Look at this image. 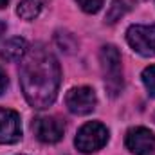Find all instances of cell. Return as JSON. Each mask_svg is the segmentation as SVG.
<instances>
[{
  "label": "cell",
  "mask_w": 155,
  "mask_h": 155,
  "mask_svg": "<svg viewBox=\"0 0 155 155\" xmlns=\"http://www.w3.org/2000/svg\"><path fill=\"white\" fill-rule=\"evenodd\" d=\"M61 83V69L58 60L43 45L27 49L20 63V85L27 103L43 110L51 107L58 96Z\"/></svg>",
  "instance_id": "6da1fadb"
},
{
  "label": "cell",
  "mask_w": 155,
  "mask_h": 155,
  "mask_svg": "<svg viewBox=\"0 0 155 155\" xmlns=\"http://www.w3.org/2000/svg\"><path fill=\"white\" fill-rule=\"evenodd\" d=\"M99 61H101V71H103V78H105V87H107L108 94L112 97H116L123 90L121 54L114 45H105V47H101Z\"/></svg>",
  "instance_id": "7a4b0ae2"
},
{
  "label": "cell",
  "mask_w": 155,
  "mask_h": 155,
  "mask_svg": "<svg viewBox=\"0 0 155 155\" xmlns=\"http://www.w3.org/2000/svg\"><path fill=\"white\" fill-rule=\"evenodd\" d=\"M107 141H108L107 126L97 123V121H90L78 130L74 144L81 153H92V152L101 150L107 144Z\"/></svg>",
  "instance_id": "3957f363"
},
{
  "label": "cell",
  "mask_w": 155,
  "mask_h": 155,
  "mask_svg": "<svg viewBox=\"0 0 155 155\" xmlns=\"http://www.w3.org/2000/svg\"><path fill=\"white\" fill-rule=\"evenodd\" d=\"M126 41L141 56H155V24L132 25L126 31Z\"/></svg>",
  "instance_id": "277c9868"
},
{
  "label": "cell",
  "mask_w": 155,
  "mask_h": 155,
  "mask_svg": "<svg viewBox=\"0 0 155 155\" xmlns=\"http://www.w3.org/2000/svg\"><path fill=\"white\" fill-rule=\"evenodd\" d=\"M96 92L90 87H76L72 90L67 92L65 96V105L69 108V112L76 114V116H87L96 108Z\"/></svg>",
  "instance_id": "5b68a950"
},
{
  "label": "cell",
  "mask_w": 155,
  "mask_h": 155,
  "mask_svg": "<svg viewBox=\"0 0 155 155\" xmlns=\"http://www.w3.org/2000/svg\"><path fill=\"white\" fill-rule=\"evenodd\" d=\"M33 132H35L38 141L45 143V144H52V143H58L63 137L65 126L56 117L40 116L33 121Z\"/></svg>",
  "instance_id": "8992f818"
},
{
  "label": "cell",
  "mask_w": 155,
  "mask_h": 155,
  "mask_svg": "<svg viewBox=\"0 0 155 155\" xmlns=\"http://www.w3.org/2000/svg\"><path fill=\"white\" fill-rule=\"evenodd\" d=\"M124 143H126V148L135 155H152L155 152V135L152 130L144 126L128 130Z\"/></svg>",
  "instance_id": "52a82bcc"
},
{
  "label": "cell",
  "mask_w": 155,
  "mask_h": 155,
  "mask_svg": "<svg viewBox=\"0 0 155 155\" xmlns=\"http://www.w3.org/2000/svg\"><path fill=\"white\" fill-rule=\"evenodd\" d=\"M22 137V123L18 112L0 108V144H13Z\"/></svg>",
  "instance_id": "ba28073f"
},
{
  "label": "cell",
  "mask_w": 155,
  "mask_h": 155,
  "mask_svg": "<svg viewBox=\"0 0 155 155\" xmlns=\"http://www.w3.org/2000/svg\"><path fill=\"white\" fill-rule=\"evenodd\" d=\"M27 52V41L24 38H11L7 40L2 47V52L0 56L5 60V61H18L25 56Z\"/></svg>",
  "instance_id": "9c48e42d"
},
{
  "label": "cell",
  "mask_w": 155,
  "mask_h": 155,
  "mask_svg": "<svg viewBox=\"0 0 155 155\" xmlns=\"http://www.w3.org/2000/svg\"><path fill=\"white\" fill-rule=\"evenodd\" d=\"M47 4H49V0H22L18 4L16 15L24 20H35Z\"/></svg>",
  "instance_id": "30bf717a"
},
{
  "label": "cell",
  "mask_w": 155,
  "mask_h": 155,
  "mask_svg": "<svg viewBox=\"0 0 155 155\" xmlns=\"http://www.w3.org/2000/svg\"><path fill=\"white\" fill-rule=\"evenodd\" d=\"M126 11H128V5H126L123 0H112V4H110V7H108V11H107L105 20H107L108 24H116L117 20H121V16H123Z\"/></svg>",
  "instance_id": "8fae6325"
},
{
  "label": "cell",
  "mask_w": 155,
  "mask_h": 155,
  "mask_svg": "<svg viewBox=\"0 0 155 155\" xmlns=\"http://www.w3.org/2000/svg\"><path fill=\"white\" fill-rule=\"evenodd\" d=\"M143 83H144L148 94L155 97V65H150L143 71Z\"/></svg>",
  "instance_id": "7c38bea8"
},
{
  "label": "cell",
  "mask_w": 155,
  "mask_h": 155,
  "mask_svg": "<svg viewBox=\"0 0 155 155\" xmlns=\"http://www.w3.org/2000/svg\"><path fill=\"white\" fill-rule=\"evenodd\" d=\"M76 2L85 13H97L103 7L105 0H76Z\"/></svg>",
  "instance_id": "4fadbf2b"
},
{
  "label": "cell",
  "mask_w": 155,
  "mask_h": 155,
  "mask_svg": "<svg viewBox=\"0 0 155 155\" xmlns=\"http://www.w3.org/2000/svg\"><path fill=\"white\" fill-rule=\"evenodd\" d=\"M5 88H7V76H5V72L0 69V94H2Z\"/></svg>",
  "instance_id": "5bb4252c"
},
{
  "label": "cell",
  "mask_w": 155,
  "mask_h": 155,
  "mask_svg": "<svg viewBox=\"0 0 155 155\" xmlns=\"http://www.w3.org/2000/svg\"><path fill=\"white\" fill-rule=\"evenodd\" d=\"M4 31H5V24L0 20V36H2V33H4Z\"/></svg>",
  "instance_id": "9a60e30c"
},
{
  "label": "cell",
  "mask_w": 155,
  "mask_h": 155,
  "mask_svg": "<svg viewBox=\"0 0 155 155\" xmlns=\"http://www.w3.org/2000/svg\"><path fill=\"white\" fill-rule=\"evenodd\" d=\"M7 2H9V0H0V9H2V7H5V5H7Z\"/></svg>",
  "instance_id": "2e32d148"
}]
</instances>
